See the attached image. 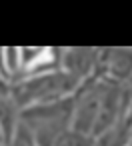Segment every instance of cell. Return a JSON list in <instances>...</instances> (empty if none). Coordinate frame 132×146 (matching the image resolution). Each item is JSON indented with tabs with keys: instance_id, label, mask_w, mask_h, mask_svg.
Segmentation results:
<instances>
[{
	"instance_id": "52a82bcc",
	"label": "cell",
	"mask_w": 132,
	"mask_h": 146,
	"mask_svg": "<svg viewBox=\"0 0 132 146\" xmlns=\"http://www.w3.org/2000/svg\"><path fill=\"white\" fill-rule=\"evenodd\" d=\"M4 142V134H2V128H0V144Z\"/></svg>"
},
{
	"instance_id": "7a4b0ae2",
	"label": "cell",
	"mask_w": 132,
	"mask_h": 146,
	"mask_svg": "<svg viewBox=\"0 0 132 146\" xmlns=\"http://www.w3.org/2000/svg\"><path fill=\"white\" fill-rule=\"evenodd\" d=\"M16 102L12 98H6V96H0V128H2V134H4V142L8 144L14 136V130L18 126L16 122Z\"/></svg>"
},
{
	"instance_id": "5b68a950",
	"label": "cell",
	"mask_w": 132,
	"mask_h": 146,
	"mask_svg": "<svg viewBox=\"0 0 132 146\" xmlns=\"http://www.w3.org/2000/svg\"><path fill=\"white\" fill-rule=\"evenodd\" d=\"M54 146H92V142H88V138L76 130H66L56 138Z\"/></svg>"
},
{
	"instance_id": "277c9868",
	"label": "cell",
	"mask_w": 132,
	"mask_h": 146,
	"mask_svg": "<svg viewBox=\"0 0 132 146\" xmlns=\"http://www.w3.org/2000/svg\"><path fill=\"white\" fill-rule=\"evenodd\" d=\"M110 70L116 78H124L132 72V54L128 50H120L116 58L110 60Z\"/></svg>"
},
{
	"instance_id": "3957f363",
	"label": "cell",
	"mask_w": 132,
	"mask_h": 146,
	"mask_svg": "<svg viewBox=\"0 0 132 146\" xmlns=\"http://www.w3.org/2000/svg\"><path fill=\"white\" fill-rule=\"evenodd\" d=\"M92 54H94V50H86V48H74V50H70L68 58L64 60L68 72L74 74V76H78V78H82L84 74H88V70H90V66L94 62Z\"/></svg>"
},
{
	"instance_id": "8992f818",
	"label": "cell",
	"mask_w": 132,
	"mask_h": 146,
	"mask_svg": "<svg viewBox=\"0 0 132 146\" xmlns=\"http://www.w3.org/2000/svg\"><path fill=\"white\" fill-rule=\"evenodd\" d=\"M10 146H38L36 140H34V134L32 130L24 124V122H18L16 130H14V136L10 140Z\"/></svg>"
},
{
	"instance_id": "6da1fadb",
	"label": "cell",
	"mask_w": 132,
	"mask_h": 146,
	"mask_svg": "<svg viewBox=\"0 0 132 146\" xmlns=\"http://www.w3.org/2000/svg\"><path fill=\"white\" fill-rule=\"evenodd\" d=\"M100 100H102V90L100 88H90L86 94H80L76 104H74V112H72V130L88 136L94 130L96 118H98V110H100Z\"/></svg>"
},
{
	"instance_id": "ba28073f",
	"label": "cell",
	"mask_w": 132,
	"mask_h": 146,
	"mask_svg": "<svg viewBox=\"0 0 132 146\" xmlns=\"http://www.w3.org/2000/svg\"><path fill=\"white\" fill-rule=\"evenodd\" d=\"M0 146H4V144H0Z\"/></svg>"
}]
</instances>
